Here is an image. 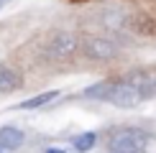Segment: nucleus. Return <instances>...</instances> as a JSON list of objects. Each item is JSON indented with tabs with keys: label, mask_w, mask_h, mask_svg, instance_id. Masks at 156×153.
Here are the masks:
<instances>
[{
	"label": "nucleus",
	"mask_w": 156,
	"mask_h": 153,
	"mask_svg": "<svg viewBox=\"0 0 156 153\" xmlns=\"http://www.w3.org/2000/svg\"><path fill=\"white\" fill-rule=\"evenodd\" d=\"M0 153H8V148H3V145H0Z\"/></svg>",
	"instance_id": "12"
},
{
	"label": "nucleus",
	"mask_w": 156,
	"mask_h": 153,
	"mask_svg": "<svg viewBox=\"0 0 156 153\" xmlns=\"http://www.w3.org/2000/svg\"><path fill=\"white\" fill-rule=\"evenodd\" d=\"M148 145V133L138 127H118L108 135V148L113 153H144Z\"/></svg>",
	"instance_id": "1"
},
{
	"label": "nucleus",
	"mask_w": 156,
	"mask_h": 153,
	"mask_svg": "<svg viewBox=\"0 0 156 153\" xmlns=\"http://www.w3.org/2000/svg\"><path fill=\"white\" fill-rule=\"evenodd\" d=\"M44 153H67V151H64V148H59V145H49V148L44 151Z\"/></svg>",
	"instance_id": "11"
},
{
	"label": "nucleus",
	"mask_w": 156,
	"mask_h": 153,
	"mask_svg": "<svg viewBox=\"0 0 156 153\" xmlns=\"http://www.w3.org/2000/svg\"><path fill=\"white\" fill-rule=\"evenodd\" d=\"M113 89H115L113 82H97V84H92V87L84 89L82 97H84V100H110Z\"/></svg>",
	"instance_id": "8"
},
{
	"label": "nucleus",
	"mask_w": 156,
	"mask_h": 153,
	"mask_svg": "<svg viewBox=\"0 0 156 153\" xmlns=\"http://www.w3.org/2000/svg\"><path fill=\"white\" fill-rule=\"evenodd\" d=\"M3 3H5V0H0V8H3Z\"/></svg>",
	"instance_id": "13"
},
{
	"label": "nucleus",
	"mask_w": 156,
	"mask_h": 153,
	"mask_svg": "<svg viewBox=\"0 0 156 153\" xmlns=\"http://www.w3.org/2000/svg\"><path fill=\"white\" fill-rule=\"evenodd\" d=\"M77 49H80L77 33H72V31H56V33L49 38L46 49H44V56L51 59V61H64V59H69Z\"/></svg>",
	"instance_id": "2"
},
{
	"label": "nucleus",
	"mask_w": 156,
	"mask_h": 153,
	"mask_svg": "<svg viewBox=\"0 0 156 153\" xmlns=\"http://www.w3.org/2000/svg\"><path fill=\"white\" fill-rule=\"evenodd\" d=\"M95 143H97V135H95L92 130L72 138V145H74V151H77V153H87V151H92V148H95Z\"/></svg>",
	"instance_id": "10"
},
{
	"label": "nucleus",
	"mask_w": 156,
	"mask_h": 153,
	"mask_svg": "<svg viewBox=\"0 0 156 153\" xmlns=\"http://www.w3.org/2000/svg\"><path fill=\"white\" fill-rule=\"evenodd\" d=\"M146 97V92L144 89H138V87H133V84H128V82H118L113 89V94H110V100L108 102H113L115 107H136V105H141Z\"/></svg>",
	"instance_id": "4"
},
{
	"label": "nucleus",
	"mask_w": 156,
	"mask_h": 153,
	"mask_svg": "<svg viewBox=\"0 0 156 153\" xmlns=\"http://www.w3.org/2000/svg\"><path fill=\"white\" fill-rule=\"evenodd\" d=\"M21 84H23L21 74H16L5 64H0V92H16V89H21Z\"/></svg>",
	"instance_id": "6"
},
{
	"label": "nucleus",
	"mask_w": 156,
	"mask_h": 153,
	"mask_svg": "<svg viewBox=\"0 0 156 153\" xmlns=\"http://www.w3.org/2000/svg\"><path fill=\"white\" fill-rule=\"evenodd\" d=\"M123 82H128V84H133V87L144 89V92L154 89V79H151V74L144 72V69H133V72H128L126 76H123Z\"/></svg>",
	"instance_id": "7"
},
{
	"label": "nucleus",
	"mask_w": 156,
	"mask_h": 153,
	"mask_svg": "<svg viewBox=\"0 0 156 153\" xmlns=\"http://www.w3.org/2000/svg\"><path fill=\"white\" fill-rule=\"evenodd\" d=\"M23 140H26V133L21 130V127H13V125H3L0 127V145L3 148H21L23 145Z\"/></svg>",
	"instance_id": "5"
},
{
	"label": "nucleus",
	"mask_w": 156,
	"mask_h": 153,
	"mask_svg": "<svg viewBox=\"0 0 156 153\" xmlns=\"http://www.w3.org/2000/svg\"><path fill=\"white\" fill-rule=\"evenodd\" d=\"M82 54L90 61H110L118 56V43L105 38V36H90L82 43Z\"/></svg>",
	"instance_id": "3"
},
{
	"label": "nucleus",
	"mask_w": 156,
	"mask_h": 153,
	"mask_svg": "<svg viewBox=\"0 0 156 153\" xmlns=\"http://www.w3.org/2000/svg\"><path fill=\"white\" fill-rule=\"evenodd\" d=\"M56 97H59V92H56V89H49V92H41V94H36V97L21 102L18 110H36V107H44V105H49V102H54Z\"/></svg>",
	"instance_id": "9"
}]
</instances>
